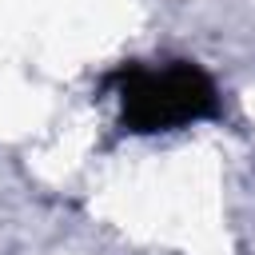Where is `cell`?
Returning a JSON list of instances; mask_svg holds the SVG:
<instances>
[{"label":"cell","instance_id":"cell-1","mask_svg":"<svg viewBox=\"0 0 255 255\" xmlns=\"http://www.w3.org/2000/svg\"><path fill=\"white\" fill-rule=\"evenodd\" d=\"M104 88L120 100V124L131 135L179 131L199 120H215L223 112L215 80L195 60H163V64H120Z\"/></svg>","mask_w":255,"mask_h":255}]
</instances>
